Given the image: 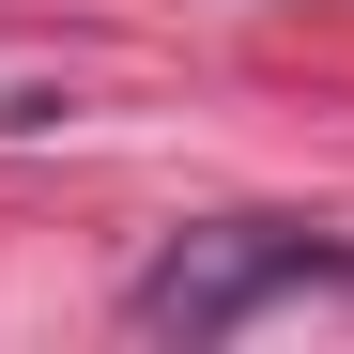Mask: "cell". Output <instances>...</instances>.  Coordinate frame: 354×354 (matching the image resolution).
Segmentation results:
<instances>
[{"label":"cell","instance_id":"1","mask_svg":"<svg viewBox=\"0 0 354 354\" xmlns=\"http://www.w3.org/2000/svg\"><path fill=\"white\" fill-rule=\"evenodd\" d=\"M277 292H354V247L308 231V216H216V231H169V247L124 277V324L216 354V339H247Z\"/></svg>","mask_w":354,"mask_h":354}]
</instances>
